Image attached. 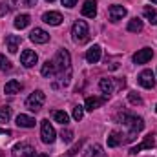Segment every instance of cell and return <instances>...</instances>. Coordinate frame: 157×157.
<instances>
[{"instance_id": "7402d4cb", "label": "cell", "mask_w": 157, "mask_h": 157, "mask_svg": "<svg viewBox=\"0 0 157 157\" xmlns=\"http://www.w3.org/2000/svg\"><path fill=\"white\" fill-rule=\"evenodd\" d=\"M99 88H101V91H102L104 95H108V97H110V93L113 91V80H112V78H101Z\"/></svg>"}, {"instance_id": "836d02e7", "label": "cell", "mask_w": 157, "mask_h": 157, "mask_svg": "<svg viewBox=\"0 0 157 157\" xmlns=\"http://www.w3.org/2000/svg\"><path fill=\"white\" fill-rule=\"evenodd\" d=\"M60 2L64 7H75V4H77V0H60Z\"/></svg>"}, {"instance_id": "74e56055", "label": "cell", "mask_w": 157, "mask_h": 157, "mask_svg": "<svg viewBox=\"0 0 157 157\" xmlns=\"http://www.w3.org/2000/svg\"><path fill=\"white\" fill-rule=\"evenodd\" d=\"M152 2H154V4H157V0H152Z\"/></svg>"}, {"instance_id": "d6986e66", "label": "cell", "mask_w": 157, "mask_h": 157, "mask_svg": "<svg viewBox=\"0 0 157 157\" xmlns=\"http://www.w3.org/2000/svg\"><path fill=\"white\" fill-rule=\"evenodd\" d=\"M29 22H31V17L24 13V15H17L13 24H15V28H17V29H24V28H28V26H29Z\"/></svg>"}, {"instance_id": "44dd1931", "label": "cell", "mask_w": 157, "mask_h": 157, "mask_svg": "<svg viewBox=\"0 0 157 157\" xmlns=\"http://www.w3.org/2000/svg\"><path fill=\"white\" fill-rule=\"evenodd\" d=\"M82 157H108V155L102 152V146H101V144H93V146H90V148L86 150V154Z\"/></svg>"}, {"instance_id": "8d00e7d4", "label": "cell", "mask_w": 157, "mask_h": 157, "mask_svg": "<svg viewBox=\"0 0 157 157\" xmlns=\"http://www.w3.org/2000/svg\"><path fill=\"white\" fill-rule=\"evenodd\" d=\"M33 157H49V155H46V154H37V155H33Z\"/></svg>"}, {"instance_id": "4fadbf2b", "label": "cell", "mask_w": 157, "mask_h": 157, "mask_svg": "<svg viewBox=\"0 0 157 157\" xmlns=\"http://www.w3.org/2000/svg\"><path fill=\"white\" fill-rule=\"evenodd\" d=\"M154 144H155V141H154V135L150 133V135H146V137H144V141H143L141 144L133 146V148L130 150V154H132V155H135V154H139L141 150H152V148H154Z\"/></svg>"}, {"instance_id": "e575fe53", "label": "cell", "mask_w": 157, "mask_h": 157, "mask_svg": "<svg viewBox=\"0 0 157 157\" xmlns=\"http://www.w3.org/2000/svg\"><path fill=\"white\" fill-rule=\"evenodd\" d=\"M9 11V7L6 6V4H2V7H0V15H4V13H7Z\"/></svg>"}, {"instance_id": "4dcf8cb0", "label": "cell", "mask_w": 157, "mask_h": 157, "mask_svg": "<svg viewBox=\"0 0 157 157\" xmlns=\"http://www.w3.org/2000/svg\"><path fill=\"white\" fill-rule=\"evenodd\" d=\"M60 139H62L64 143H71V141H73V132H71V130H62V132H60Z\"/></svg>"}, {"instance_id": "d4e9b609", "label": "cell", "mask_w": 157, "mask_h": 157, "mask_svg": "<svg viewBox=\"0 0 157 157\" xmlns=\"http://www.w3.org/2000/svg\"><path fill=\"white\" fill-rule=\"evenodd\" d=\"M122 141H124V139H122V135H121L119 132H112L110 137H108V146H110V148H115V146H119Z\"/></svg>"}, {"instance_id": "603a6c76", "label": "cell", "mask_w": 157, "mask_h": 157, "mask_svg": "<svg viewBox=\"0 0 157 157\" xmlns=\"http://www.w3.org/2000/svg\"><path fill=\"white\" fill-rule=\"evenodd\" d=\"M40 73H42V77H53L55 75V64H53V60H46L42 64Z\"/></svg>"}, {"instance_id": "7c38bea8", "label": "cell", "mask_w": 157, "mask_h": 157, "mask_svg": "<svg viewBox=\"0 0 157 157\" xmlns=\"http://www.w3.org/2000/svg\"><path fill=\"white\" fill-rule=\"evenodd\" d=\"M106 101H108V95H104V97H88L86 102H84V108L90 110V112H93V110L101 108Z\"/></svg>"}, {"instance_id": "ba28073f", "label": "cell", "mask_w": 157, "mask_h": 157, "mask_svg": "<svg viewBox=\"0 0 157 157\" xmlns=\"http://www.w3.org/2000/svg\"><path fill=\"white\" fill-rule=\"evenodd\" d=\"M152 57H154V49L152 48H143L133 55V62L135 64H146L148 60H152Z\"/></svg>"}, {"instance_id": "d590c367", "label": "cell", "mask_w": 157, "mask_h": 157, "mask_svg": "<svg viewBox=\"0 0 157 157\" xmlns=\"http://www.w3.org/2000/svg\"><path fill=\"white\" fill-rule=\"evenodd\" d=\"M0 133H2V135H11V132H9V130H0Z\"/></svg>"}, {"instance_id": "3957f363", "label": "cell", "mask_w": 157, "mask_h": 157, "mask_svg": "<svg viewBox=\"0 0 157 157\" xmlns=\"http://www.w3.org/2000/svg\"><path fill=\"white\" fill-rule=\"evenodd\" d=\"M71 39L75 44H84L86 40L90 39V28L84 20H77L73 24V29H71Z\"/></svg>"}, {"instance_id": "1f68e13d", "label": "cell", "mask_w": 157, "mask_h": 157, "mask_svg": "<svg viewBox=\"0 0 157 157\" xmlns=\"http://www.w3.org/2000/svg\"><path fill=\"white\" fill-rule=\"evenodd\" d=\"M82 117H84V106H75L73 108V119L75 121H80Z\"/></svg>"}, {"instance_id": "ffe728a7", "label": "cell", "mask_w": 157, "mask_h": 157, "mask_svg": "<svg viewBox=\"0 0 157 157\" xmlns=\"http://www.w3.org/2000/svg\"><path fill=\"white\" fill-rule=\"evenodd\" d=\"M17 126H20V128H33V126H35V119L29 117V115L20 113V115L17 117Z\"/></svg>"}, {"instance_id": "e0dca14e", "label": "cell", "mask_w": 157, "mask_h": 157, "mask_svg": "<svg viewBox=\"0 0 157 157\" xmlns=\"http://www.w3.org/2000/svg\"><path fill=\"white\" fill-rule=\"evenodd\" d=\"M6 46H7V51H9V53H17V51H18V46H20V37H17V35H7V37H6Z\"/></svg>"}, {"instance_id": "f1b7e54d", "label": "cell", "mask_w": 157, "mask_h": 157, "mask_svg": "<svg viewBox=\"0 0 157 157\" xmlns=\"http://www.w3.org/2000/svg\"><path fill=\"white\" fill-rule=\"evenodd\" d=\"M11 2L20 7H35L37 6V0H11Z\"/></svg>"}, {"instance_id": "9a60e30c", "label": "cell", "mask_w": 157, "mask_h": 157, "mask_svg": "<svg viewBox=\"0 0 157 157\" xmlns=\"http://www.w3.org/2000/svg\"><path fill=\"white\" fill-rule=\"evenodd\" d=\"M101 53H102L101 46H99V44H95V46H91V48L86 51V60H88L90 64H97V62L101 60Z\"/></svg>"}, {"instance_id": "83f0119b", "label": "cell", "mask_w": 157, "mask_h": 157, "mask_svg": "<svg viewBox=\"0 0 157 157\" xmlns=\"http://www.w3.org/2000/svg\"><path fill=\"white\" fill-rule=\"evenodd\" d=\"M11 70H13V64L4 55H0V71H11Z\"/></svg>"}, {"instance_id": "4316f807", "label": "cell", "mask_w": 157, "mask_h": 157, "mask_svg": "<svg viewBox=\"0 0 157 157\" xmlns=\"http://www.w3.org/2000/svg\"><path fill=\"white\" fill-rule=\"evenodd\" d=\"M53 119H55L57 122H60V124H68V121H70V115H68L66 112L55 110V112H53Z\"/></svg>"}, {"instance_id": "f546056e", "label": "cell", "mask_w": 157, "mask_h": 157, "mask_svg": "<svg viewBox=\"0 0 157 157\" xmlns=\"http://www.w3.org/2000/svg\"><path fill=\"white\" fill-rule=\"evenodd\" d=\"M9 119H11V108H7V106L0 108V122H7Z\"/></svg>"}, {"instance_id": "8992f818", "label": "cell", "mask_w": 157, "mask_h": 157, "mask_svg": "<svg viewBox=\"0 0 157 157\" xmlns=\"http://www.w3.org/2000/svg\"><path fill=\"white\" fill-rule=\"evenodd\" d=\"M11 154H13V157H33L35 155V148L29 143H18L13 148Z\"/></svg>"}, {"instance_id": "5bb4252c", "label": "cell", "mask_w": 157, "mask_h": 157, "mask_svg": "<svg viewBox=\"0 0 157 157\" xmlns=\"http://www.w3.org/2000/svg\"><path fill=\"white\" fill-rule=\"evenodd\" d=\"M108 15H110V20L112 22H119V20H122L124 17H126V7H122V6H110V9H108Z\"/></svg>"}, {"instance_id": "52a82bcc", "label": "cell", "mask_w": 157, "mask_h": 157, "mask_svg": "<svg viewBox=\"0 0 157 157\" xmlns=\"http://www.w3.org/2000/svg\"><path fill=\"white\" fill-rule=\"evenodd\" d=\"M137 78H139V84H141L143 88H146V90H150V88L155 86V77H154V71H152V70H144V71H141Z\"/></svg>"}, {"instance_id": "2e32d148", "label": "cell", "mask_w": 157, "mask_h": 157, "mask_svg": "<svg viewBox=\"0 0 157 157\" xmlns=\"http://www.w3.org/2000/svg\"><path fill=\"white\" fill-rule=\"evenodd\" d=\"M82 15L88 17V18H95V17H97V2H95V0H84Z\"/></svg>"}, {"instance_id": "f35d334b", "label": "cell", "mask_w": 157, "mask_h": 157, "mask_svg": "<svg viewBox=\"0 0 157 157\" xmlns=\"http://www.w3.org/2000/svg\"><path fill=\"white\" fill-rule=\"evenodd\" d=\"M46 2H53V0H46Z\"/></svg>"}, {"instance_id": "9c48e42d", "label": "cell", "mask_w": 157, "mask_h": 157, "mask_svg": "<svg viewBox=\"0 0 157 157\" xmlns=\"http://www.w3.org/2000/svg\"><path fill=\"white\" fill-rule=\"evenodd\" d=\"M37 60H39V57H37V53H35L33 49H24L22 55H20V62H22V66H26V68H33V66L37 64Z\"/></svg>"}, {"instance_id": "8fae6325", "label": "cell", "mask_w": 157, "mask_h": 157, "mask_svg": "<svg viewBox=\"0 0 157 157\" xmlns=\"http://www.w3.org/2000/svg\"><path fill=\"white\" fill-rule=\"evenodd\" d=\"M42 20L46 24H49V26H60L64 18H62V15L59 11H48V13L42 15Z\"/></svg>"}, {"instance_id": "277c9868", "label": "cell", "mask_w": 157, "mask_h": 157, "mask_svg": "<svg viewBox=\"0 0 157 157\" xmlns=\"http://www.w3.org/2000/svg\"><path fill=\"white\" fill-rule=\"evenodd\" d=\"M44 101H46V95L42 90H35L28 99H26V106L31 110V112H39L40 108L44 106Z\"/></svg>"}, {"instance_id": "6da1fadb", "label": "cell", "mask_w": 157, "mask_h": 157, "mask_svg": "<svg viewBox=\"0 0 157 157\" xmlns=\"http://www.w3.org/2000/svg\"><path fill=\"white\" fill-rule=\"evenodd\" d=\"M55 64V77L60 80L62 86L70 84V77H71V57L68 49H59L57 57L53 59Z\"/></svg>"}, {"instance_id": "5b68a950", "label": "cell", "mask_w": 157, "mask_h": 157, "mask_svg": "<svg viewBox=\"0 0 157 157\" xmlns=\"http://www.w3.org/2000/svg\"><path fill=\"white\" fill-rule=\"evenodd\" d=\"M55 137H57L55 128L51 126V122H49L48 119H44V121L40 122V139H42V143H44V144H51V143L55 141Z\"/></svg>"}, {"instance_id": "484cf974", "label": "cell", "mask_w": 157, "mask_h": 157, "mask_svg": "<svg viewBox=\"0 0 157 157\" xmlns=\"http://www.w3.org/2000/svg\"><path fill=\"white\" fill-rule=\"evenodd\" d=\"M128 31H130V33H139V31H143V20L132 18V20L128 22Z\"/></svg>"}, {"instance_id": "cb8c5ba5", "label": "cell", "mask_w": 157, "mask_h": 157, "mask_svg": "<svg viewBox=\"0 0 157 157\" xmlns=\"http://www.w3.org/2000/svg\"><path fill=\"white\" fill-rule=\"evenodd\" d=\"M144 18L150 22V24H154V26H157V11L154 9V7H150V6H146L144 7Z\"/></svg>"}, {"instance_id": "ac0fdd59", "label": "cell", "mask_w": 157, "mask_h": 157, "mask_svg": "<svg viewBox=\"0 0 157 157\" xmlns=\"http://www.w3.org/2000/svg\"><path fill=\"white\" fill-rule=\"evenodd\" d=\"M22 90V84L18 82V80H15V78H11L9 82H6V86H4V91L7 93V95H15V93H18Z\"/></svg>"}, {"instance_id": "d6a6232c", "label": "cell", "mask_w": 157, "mask_h": 157, "mask_svg": "<svg viewBox=\"0 0 157 157\" xmlns=\"http://www.w3.org/2000/svg\"><path fill=\"white\" fill-rule=\"evenodd\" d=\"M128 99H130V102H132V104H141V102H143V99H141L137 93H130V95H128Z\"/></svg>"}, {"instance_id": "ab89813d", "label": "cell", "mask_w": 157, "mask_h": 157, "mask_svg": "<svg viewBox=\"0 0 157 157\" xmlns=\"http://www.w3.org/2000/svg\"><path fill=\"white\" fill-rule=\"evenodd\" d=\"M155 112H157V106H155Z\"/></svg>"}, {"instance_id": "30bf717a", "label": "cell", "mask_w": 157, "mask_h": 157, "mask_svg": "<svg viewBox=\"0 0 157 157\" xmlns=\"http://www.w3.org/2000/svg\"><path fill=\"white\" fill-rule=\"evenodd\" d=\"M29 40L35 42V44H46V42H49V33L44 31L42 28H35V29L29 33Z\"/></svg>"}, {"instance_id": "7a4b0ae2", "label": "cell", "mask_w": 157, "mask_h": 157, "mask_svg": "<svg viewBox=\"0 0 157 157\" xmlns=\"http://www.w3.org/2000/svg\"><path fill=\"white\" fill-rule=\"evenodd\" d=\"M121 122V124H124V126H128L130 128V133H128V137L124 139L126 143H132L133 139H135V135L144 128V121L143 117H137V115H133V113H119L117 117H115Z\"/></svg>"}]
</instances>
